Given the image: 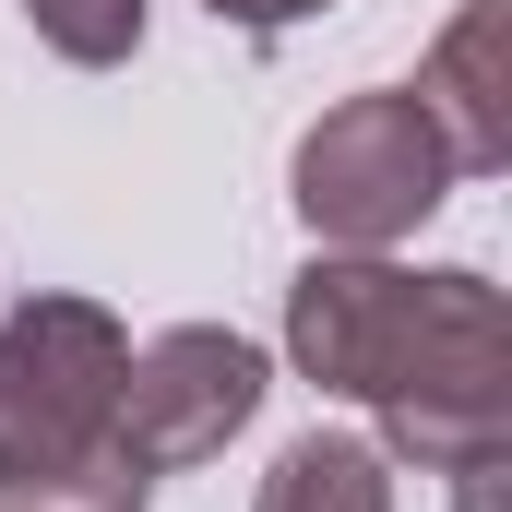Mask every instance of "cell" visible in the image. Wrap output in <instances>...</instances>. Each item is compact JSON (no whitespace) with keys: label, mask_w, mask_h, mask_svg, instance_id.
I'll return each instance as SVG.
<instances>
[{"label":"cell","mask_w":512,"mask_h":512,"mask_svg":"<svg viewBox=\"0 0 512 512\" xmlns=\"http://www.w3.org/2000/svg\"><path fill=\"white\" fill-rule=\"evenodd\" d=\"M441 191H453V143L405 84H370V96L322 108L298 131V167H286V203L322 251H393L405 227L441 215Z\"/></svg>","instance_id":"obj_2"},{"label":"cell","mask_w":512,"mask_h":512,"mask_svg":"<svg viewBox=\"0 0 512 512\" xmlns=\"http://www.w3.org/2000/svg\"><path fill=\"white\" fill-rule=\"evenodd\" d=\"M251 512H393V453L382 441H346V429H310L274 453Z\"/></svg>","instance_id":"obj_6"},{"label":"cell","mask_w":512,"mask_h":512,"mask_svg":"<svg viewBox=\"0 0 512 512\" xmlns=\"http://www.w3.org/2000/svg\"><path fill=\"white\" fill-rule=\"evenodd\" d=\"M120 370H131V334L96 298L48 286V298L0 310V501L60 477V465H84L96 441H120L108 429L120 417Z\"/></svg>","instance_id":"obj_3"},{"label":"cell","mask_w":512,"mask_h":512,"mask_svg":"<svg viewBox=\"0 0 512 512\" xmlns=\"http://www.w3.org/2000/svg\"><path fill=\"white\" fill-rule=\"evenodd\" d=\"M24 24L60 48V60H84V72H108L143 48V0H24Z\"/></svg>","instance_id":"obj_8"},{"label":"cell","mask_w":512,"mask_h":512,"mask_svg":"<svg viewBox=\"0 0 512 512\" xmlns=\"http://www.w3.org/2000/svg\"><path fill=\"white\" fill-rule=\"evenodd\" d=\"M155 501V465H131L120 441H96L84 465H60V477H36V489H12L0 512H143Z\"/></svg>","instance_id":"obj_7"},{"label":"cell","mask_w":512,"mask_h":512,"mask_svg":"<svg viewBox=\"0 0 512 512\" xmlns=\"http://www.w3.org/2000/svg\"><path fill=\"white\" fill-rule=\"evenodd\" d=\"M262 346L251 334H227V322H179V334H155V346H131V370H120V453L131 465H215L239 429L262 417Z\"/></svg>","instance_id":"obj_4"},{"label":"cell","mask_w":512,"mask_h":512,"mask_svg":"<svg viewBox=\"0 0 512 512\" xmlns=\"http://www.w3.org/2000/svg\"><path fill=\"white\" fill-rule=\"evenodd\" d=\"M501 36H512V0H465L453 24H441V48H429V72L405 84L441 143H453V179H489L512 155V84H501Z\"/></svg>","instance_id":"obj_5"},{"label":"cell","mask_w":512,"mask_h":512,"mask_svg":"<svg viewBox=\"0 0 512 512\" xmlns=\"http://www.w3.org/2000/svg\"><path fill=\"white\" fill-rule=\"evenodd\" d=\"M215 24H251V36H274V24H310L322 0H203Z\"/></svg>","instance_id":"obj_9"},{"label":"cell","mask_w":512,"mask_h":512,"mask_svg":"<svg viewBox=\"0 0 512 512\" xmlns=\"http://www.w3.org/2000/svg\"><path fill=\"white\" fill-rule=\"evenodd\" d=\"M286 358L322 393L370 405L382 453L453 477L465 512H489L512 441V322L477 262L405 274L382 251H310V274L286 286Z\"/></svg>","instance_id":"obj_1"}]
</instances>
